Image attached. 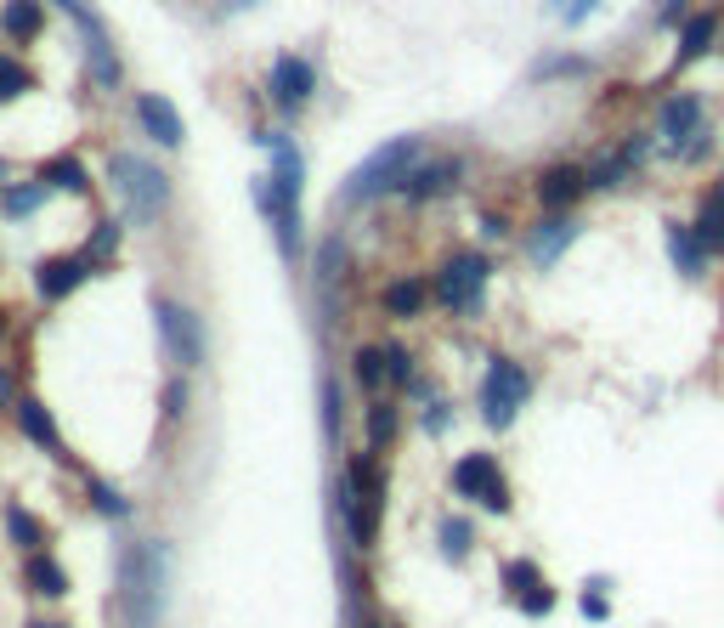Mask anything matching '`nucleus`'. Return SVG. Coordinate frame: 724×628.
Segmentation results:
<instances>
[{
    "label": "nucleus",
    "instance_id": "obj_1",
    "mask_svg": "<svg viewBox=\"0 0 724 628\" xmlns=\"http://www.w3.org/2000/svg\"><path fill=\"white\" fill-rule=\"evenodd\" d=\"M413 159H424V142H419V137H390L385 148H374V153L362 159L351 176H346L340 205L362 210V205H374V198L397 193V187H402V176L413 171Z\"/></svg>",
    "mask_w": 724,
    "mask_h": 628
},
{
    "label": "nucleus",
    "instance_id": "obj_2",
    "mask_svg": "<svg viewBox=\"0 0 724 628\" xmlns=\"http://www.w3.org/2000/svg\"><path fill=\"white\" fill-rule=\"evenodd\" d=\"M108 182L125 198V216L142 226H153L164 216V205H171V176L142 153H108Z\"/></svg>",
    "mask_w": 724,
    "mask_h": 628
},
{
    "label": "nucleus",
    "instance_id": "obj_3",
    "mask_svg": "<svg viewBox=\"0 0 724 628\" xmlns=\"http://www.w3.org/2000/svg\"><path fill=\"white\" fill-rule=\"evenodd\" d=\"M57 7L69 12V23L80 28L85 57H91V80L103 85V91H114L125 80V62H119V51L108 40V23H103V12H96V0H57Z\"/></svg>",
    "mask_w": 724,
    "mask_h": 628
},
{
    "label": "nucleus",
    "instance_id": "obj_4",
    "mask_svg": "<svg viewBox=\"0 0 724 628\" xmlns=\"http://www.w3.org/2000/svg\"><path fill=\"white\" fill-rule=\"evenodd\" d=\"M526 391H533V374H526L521 362H510V357H492L487 362V385H481V419L492 425V431H510L521 403H526Z\"/></svg>",
    "mask_w": 724,
    "mask_h": 628
},
{
    "label": "nucleus",
    "instance_id": "obj_5",
    "mask_svg": "<svg viewBox=\"0 0 724 628\" xmlns=\"http://www.w3.org/2000/svg\"><path fill=\"white\" fill-rule=\"evenodd\" d=\"M481 289H487V255H476V249L447 255L442 272H436V283H431V294H436L442 306H453V312H476L481 306Z\"/></svg>",
    "mask_w": 724,
    "mask_h": 628
},
{
    "label": "nucleus",
    "instance_id": "obj_6",
    "mask_svg": "<svg viewBox=\"0 0 724 628\" xmlns=\"http://www.w3.org/2000/svg\"><path fill=\"white\" fill-rule=\"evenodd\" d=\"M267 96H272V108L278 114H301L312 96H317V62L312 57H301V51H283L278 62H272V74H267Z\"/></svg>",
    "mask_w": 724,
    "mask_h": 628
},
{
    "label": "nucleus",
    "instance_id": "obj_7",
    "mask_svg": "<svg viewBox=\"0 0 724 628\" xmlns=\"http://www.w3.org/2000/svg\"><path fill=\"white\" fill-rule=\"evenodd\" d=\"M656 137H663V148L679 159L697 137H708V108L697 91H674L663 108H656Z\"/></svg>",
    "mask_w": 724,
    "mask_h": 628
},
{
    "label": "nucleus",
    "instance_id": "obj_8",
    "mask_svg": "<svg viewBox=\"0 0 724 628\" xmlns=\"http://www.w3.org/2000/svg\"><path fill=\"white\" fill-rule=\"evenodd\" d=\"M153 549H130L119 560V594H125V612L137 628L153 623V606H159V560H148Z\"/></svg>",
    "mask_w": 724,
    "mask_h": 628
},
{
    "label": "nucleus",
    "instance_id": "obj_9",
    "mask_svg": "<svg viewBox=\"0 0 724 628\" xmlns=\"http://www.w3.org/2000/svg\"><path fill=\"white\" fill-rule=\"evenodd\" d=\"M453 487L465 492V499H476L481 510H492V515H504V510H510V487H504V476H499V458H487V453L458 458Z\"/></svg>",
    "mask_w": 724,
    "mask_h": 628
},
{
    "label": "nucleus",
    "instance_id": "obj_10",
    "mask_svg": "<svg viewBox=\"0 0 724 628\" xmlns=\"http://www.w3.org/2000/svg\"><path fill=\"white\" fill-rule=\"evenodd\" d=\"M153 312H159V335H164V346H171V357L182 362V369H192V362L205 357V323L187 306H176V301H153Z\"/></svg>",
    "mask_w": 724,
    "mask_h": 628
},
{
    "label": "nucleus",
    "instance_id": "obj_11",
    "mask_svg": "<svg viewBox=\"0 0 724 628\" xmlns=\"http://www.w3.org/2000/svg\"><path fill=\"white\" fill-rule=\"evenodd\" d=\"M458 176H465V159H453V153H436V159H424V164H413V171L402 176V198L408 205H431V198H442V193H453L458 187Z\"/></svg>",
    "mask_w": 724,
    "mask_h": 628
},
{
    "label": "nucleus",
    "instance_id": "obj_12",
    "mask_svg": "<svg viewBox=\"0 0 724 628\" xmlns=\"http://www.w3.org/2000/svg\"><path fill=\"white\" fill-rule=\"evenodd\" d=\"M255 210L272 221V233H278V249L294 260L306 249V233H301V205H289V198L272 193V176H255Z\"/></svg>",
    "mask_w": 724,
    "mask_h": 628
},
{
    "label": "nucleus",
    "instance_id": "obj_13",
    "mask_svg": "<svg viewBox=\"0 0 724 628\" xmlns=\"http://www.w3.org/2000/svg\"><path fill=\"white\" fill-rule=\"evenodd\" d=\"M583 193H588V171H583V164H572V159H554L549 171L538 176V205L549 216H567Z\"/></svg>",
    "mask_w": 724,
    "mask_h": 628
},
{
    "label": "nucleus",
    "instance_id": "obj_14",
    "mask_svg": "<svg viewBox=\"0 0 724 628\" xmlns=\"http://www.w3.org/2000/svg\"><path fill=\"white\" fill-rule=\"evenodd\" d=\"M137 119H142V130H148V137H153L164 153H176V148L187 142V125H182V114H176L171 96L142 91V96H137Z\"/></svg>",
    "mask_w": 724,
    "mask_h": 628
},
{
    "label": "nucleus",
    "instance_id": "obj_15",
    "mask_svg": "<svg viewBox=\"0 0 724 628\" xmlns=\"http://www.w3.org/2000/svg\"><path fill=\"white\" fill-rule=\"evenodd\" d=\"M85 272H91V260H80V255H51V260H40V267H35L40 301H69V294L85 283Z\"/></svg>",
    "mask_w": 724,
    "mask_h": 628
},
{
    "label": "nucleus",
    "instance_id": "obj_16",
    "mask_svg": "<svg viewBox=\"0 0 724 628\" xmlns=\"http://www.w3.org/2000/svg\"><path fill=\"white\" fill-rule=\"evenodd\" d=\"M272 148V193L289 198V205H301V187H306V159L301 148H294L289 137H260Z\"/></svg>",
    "mask_w": 724,
    "mask_h": 628
},
{
    "label": "nucleus",
    "instance_id": "obj_17",
    "mask_svg": "<svg viewBox=\"0 0 724 628\" xmlns=\"http://www.w3.org/2000/svg\"><path fill=\"white\" fill-rule=\"evenodd\" d=\"M719 40V12H690L679 23V46H674V69H690L697 57H708Z\"/></svg>",
    "mask_w": 724,
    "mask_h": 628
},
{
    "label": "nucleus",
    "instance_id": "obj_18",
    "mask_svg": "<svg viewBox=\"0 0 724 628\" xmlns=\"http://www.w3.org/2000/svg\"><path fill=\"white\" fill-rule=\"evenodd\" d=\"M0 35L17 40V46H35L46 35V7L40 0H7V7H0Z\"/></svg>",
    "mask_w": 724,
    "mask_h": 628
},
{
    "label": "nucleus",
    "instance_id": "obj_19",
    "mask_svg": "<svg viewBox=\"0 0 724 628\" xmlns=\"http://www.w3.org/2000/svg\"><path fill=\"white\" fill-rule=\"evenodd\" d=\"M690 233H697L702 249L724 255V187H713V193L702 198V210H697V221H690Z\"/></svg>",
    "mask_w": 724,
    "mask_h": 628
},
{
    "label": "nucleus",
    "instance_id": "obj_20",
    "mask_svg": "<svg viewBox=\"0 0 724 628\" xmlns=\"http://www.w3.org/2000/svg\"><path fill=\"white\" fill-rule=\"evenodd\" d=\"M40 182H46V187H62V193H74V198H85V193H91V176H85V164H80L74 153L46 159V164H40Z\"/></svg>",
    "mask_w": 724,
    "mask_h": 628
},
{
    "label": "nucleus",
    "instance_id": "obj_21",
    "mask_svg": "<svg viewBox=\"0 0 724 628\" xmlns=\"http://www.w3.org/2000/svg\"><path fill=\"white\" fill-rule=\"evenodd\" d=\"M572 233H577V226H572L567 216H549V221L538 226V233H533V260H538V267H549V260L572 244Z\"/></svg>",
    "mask_w": 724,
    "mask_h": 628
},
{
    "label": "nucleus",
    "instance_id": "obj_22",
    "mask_svg": "<svg viewBox=\"0 0 724 628\" xmlns=\"http://www.w3.org/2000/svg\"><path fill=\"white\" fill-rule=\"evenodd\" d=\"M424 301H431V283H419V278H402V283L385 289V312L390 317H419Z\"/></svg>",
    "mask_w": 724,
    "mask_h": 628
},
{
    "label": "nucleus",
    "instance_id": "obj_23",
    "mask_svg": "<svg viewBox=\"0 0 724 628\" xmlns=\"http://www.w3.org/2000/svg\"><path fill=\"white\" fill-rule=\"evenodd\" d=\"M17 425H23V437L35 442V447H46V453H57V431H51V414L35 403V396H23L17 403Z\"/></svg>",
    "mask_w": 724,
    "mask_h": 628
},
{
    "label": "nucleus",
    "instance_id": "obj_24",
    "mask_svg": "<svg viewBox=\"0 0 724 628\" xmlns=\"http://www.w3.org/2000/svg\"><path fill=\"white\" fill-rule=\"evenodd\" d=\"M23 572H28V583H35V594H46V601L69 594V578H62V567H57L51 555H28V560H23Z\"/></svg>",
    "mask_w": 724,
    "mask_h": 628
},
{
    "label": "nucleus",
    "instance_id": "obj_25",
    "mask_svg": "<svg viewBox=\"0 0 724 628\" xmlns=\"http://www.w3.org/2000/svg\"><path fill=\"white\" fill-rule=\"evenodd\" d=\"M46 198H51L46 182H23V187H7V193H0V210H7L12 221H23V216H35Z\"/></svg>",
    "mask_w": 724,
    "mask_h": 628
},
{
    "label": "nucleus",
    "instance_id": "obj_26",
    "mask_svg": "<svg viewBox=\"0 0 724 628\" xmlns=\"http://www.w3.org/2000/svg\"><path fill=\"white\" fill-rule=\"evenodd\" d=\"M28 91H35V74H28L17 57H7V51H0V108H7V103H17V96H28Z\"/></svg>",
    "mask_w": 724,
    "mask_h": 628
},
{
    "label": "nucleus",
    "instance_id": "obj_27",
    "mask_svg": "<svg viewBox=\"0 0 724 628\" xmlns=\"http://www.w3.org/2000/svg\"><path fill=\"white\" fill-rule=\"evenodd\" d=\"M629 171H634V153L629 148H622V153H600L595 164H588V187H617Z\"/></svg>",
    "mask_w": 724,
    "mask_h": 628
},
{
    "label": "nucleus",
    "instance_id": "obj_28",
    "mask_svg": "<svg viewBox=\"0 0 724 628\" xmlns=\"http://www.w3.org/2000/svg\"><path fill=\"white\" fill-rule=\"evenodd\" d=\"M668 244H674L679 272H697V267H702V244H697V233H690V226H674V233H668Z\"/></svg>",
    "mask_w": 724,
    "mask_h": 628
},
{
    "label": "nucleus",
    "instance_id": "obj_29",
    "mask_svg": "<svg viewBox=\"0 0 724 628\" xmlns=\"http://www.w3.org/2000/svg\"><path fill=\"white\" fill-rule=\"evenodd\" d=\"M119 249V221H96V233H91V244H85V260L96 267V260H108Z\"/></svg>",
    "mask_w": 724,
    "mask_h": 628
},
{
    "label": "nucleus",
    "instance_id": "obj_30",
    "mask_svg": "<svg viewBox=\"0 0 724 628\" xmlns=\"http://www.w3.org/2000/svg\"><path fill=\"white\" fill-rule=\"evenodd\" d=\"M7 533H12V544H23V549H40V521L28 515V510H7Z\"/></svg>",
    "mask_w": 724,
    "mask_h": 628
},
{
    "label": "nucleus",
    "instance_id": "obj_31",
    "mask_svg": "<svg viewBox=\"0 0 724 628\" xmlns=\"http://www.w3.org/2000/svg\"><path fill=\"white\" fill-rule=\"evenodd\" d=\"M442 549H447V560H465L470 555V521H442Z\"/></svg>",
    "mask_w": 724,
    "mask_h": 628
},
{
    "label": "nucleus",
    "instance_id": "obj_32",
    "mask_svg": "<svg viewBox=\"0 0 724 628\" xmlns=\"http://www.w3.org/2000/svg\"><path fill=\"white\" fill-rule=\"evenodd\" d=\"M583 69H588V62H583V57H544L533 80H561V74H567V80H577Z\"/></svg>",
    "mask_w": 724,
    "mask_h": 628
},
{
    "label": "nucleus",
    "instance_id": "obj_33",
    "mask_svg": "<svg viewBox=\"0 0 724 628\" xmlns=\"http://www.w3.org/2000/svg\"><path fill=\"white\" fill-rule=\"evenodd\" d=\"M385 369H390V362H385V351H379V346L357 351V380H362V385H379V380H385Z\"/></svg>",
    "mask_w": 724,
    "mask_h": 628
},
{
    "label": "nucleus",
    "instance_id": "obj_34",
    "mask_svg": "<svg viewBox=\"0 0 724 628\" xmlns=\"http://www.w3.org/2000/svg\"><path fill=\"white\" fill-rule=\"evenodd\" d=\"M533 583H538V567H533V560H510V567H504V589H510V594H526Z\"/></svg>",
    "mask_w": 724,
    "mask_h": 628
},
{
    "label": "nucleus",
    "instance_id": "obj_35",
    "mask_svg": "<svg viewBox=\"0 0 724 628\" xmlns=\"http://www.w3.org/2000/svg\"><path fill=\"white\" fill-rule=\"evenodd\" d=\"M390 431H397V408H374V414H369V442H374V447H385V442H390Z\"/></svg>",
    "mask_w": 724,
    "mask_h": 628
},
{
    "label": "nucleus",
    "instance_id": "obj_36",
    "mask_svg": "<svg viewBox=\"0 0 724 628\" xmlns=\"http://www.w3.org/2000/svg\"><path fill=\"white\" fill-rule=\"evenodd\" d=\"M600 589H606V578H588V594H583V617L588 623H606V612H611Z\"/></svg>",
    "mask_w": 724,
    "mask_h": 628
},
{
    "label": "nucleus",
    "instance_id": "obj_37",
    "mask_svg": "<svg viewBox=\"0 0 724 628\" xmlns=\"http://www.w3.org/2000/svg\"><path fill=\"white\" fill-rule=\"evenodd\" d=\"M549 606H554V589H549V583H533V589L521 594V612H526V617H544Z\"/></svg>",
    "mask_w": 724,
    "mask_h": 628
},
{
    "label": "nucleus",
    "instance_id": "obj_38",
    "mask_svg": "<svg viewBox=\"0 0 724 628\" xmlns=\"http://www.w3.org/2000/svg\"><path fill=\"white\" fill-rule=\"evenodd\" d=\"M91 504L103 510V515H114V521H119V515L130 510V504L119 499V492H114V487H103V481H91Z\"/></svg>",
    "mask_w": 724,
    "mask_h": 628
},
{
    "label": "nucleus",
    "instance_id": "obj_39",
    "mask_svg": "<svg viewBox=\"0 0 724 628\" xmlns=\"http://www.w3.org/2000/svg\"><path fill=\"white\" fill-rule=\"evenodd\" d=\"M595 12H600V0H567V7H561V18H567V23H588Z\"/></svg>",
    "mask_w": 724,
    "mask_h": 628
},
{
    "label": "nucleus",
    "instance_id": "obj_40",
    "mask_svg": "<svg viewBox=\"0 0 724 628\" xmlns=\"http://www.w3.org/2000/svg\"><path fill=\"white\" fill-rule=\"evenodd\" d=\"M685 7H690V0H663V7H656V28H668V23H685V18H690Z\"/></svg>",
    "mask_w": 724,
    "mask_h": 628
},
{
    "label": "nucleus",
    "instance_id": "obj_41",
    "mask_svg": "<svg viewBox=\"0 0 724 628\" xmlns=\"http://www.w3.org/2000/svg\"><path fill=\"white\" fill-rule=\"evenodd\" d=\"M385 362H390V374H397V380H413V374H408V351H402V346H385Z\"/></svg>",
    "mask_w": 724,
    "mask_h": 628
},
{
    "label": "nucleus",
    "instance_id": "obj_42",
    "mask_svg": "<svg viewBox=\"0 0 724 628\" xmlns=\"http://www.w3.org/2000/svg\"><path fill=\"white\" fill-rule=\"evenodd\" d=\"M7 396H12V380H7V374H0V408H7Z\"/></svg>",
    "mask_w": 724,
    "mask_h": 628
},
{
    "label": "nucleus",
    "instance_id": "obj_43",
    "mask_svg": "<svg viewBox=\"0 0 724 628\" xmlns=\"http://www.w3.org/2000/svg\"><path fill=\"white\" fill-rule=\"evenodd\" d=\"M0 193H7V159H0Z\"/></svg>",
    "mask_w": 724,
    "mask_h": 628
},
{
    "label": "nucleus",
    "instance_id": "obj_44",
    "mask_svg": "<svg viewBox=\"0 0 724 628\" xmlns=\"http://www.w3.org/2000/svg\"><path fill=\"white\" fill-rule=\"evenodd\" d=\"M35 628H57V623H35Z\"/></svg>",
    "mask_w": 724,
    "mask_h": 628
},
{
    "label": "nucleus",
    "instance_id": "obj_45",
    "mask_svg": "<svg viewBox=\"0 0 724 628\" xmlns=\"http://www.w3.org/2000/svg\"><path fill=\"white\" fill-rule=\"evenodd\" d=\"M0 335H7V317H0Z\"/></svg>",
    "mask_w": 724,
    "mask_h": 628
},
{
    "label": "nucleus",
    "instance_id": "obj_46",
    "mask_svg": "<svg viewBox=\"0 0 724 628\" xmlns=\"http://www.w3.org/2000/svg\"><path fill=\"white\" fill-rule=\"evenodd\" d=\"M554 7H567V0H554Z\"/></svg>",
    "mask_w": 724,
    "mask_h": 628
},
{
    "label": "nucleus",
    "instance_id": "obj_47",
    "mask_svg": "<svg viewBox=\"0 0 724 628\" xmlns=\"http://www.w3.org/2000/svg\"><path fill=\"white\" fill-rule=\"evenodd\" d=\"M238 7H244V0H238Z\"/></svg>",
    "mask_w": 724,
    "mask_h": 628
}]
</instances>
